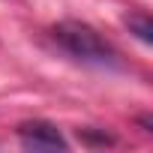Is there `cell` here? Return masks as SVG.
Here are the masks:
<instances>
[{
    "mask_svg": "<svg viewBox=\"0 0 153 153\" xmlns=\"http://www.w3.org/2000/svg\"><path fill=\"white\" fill-rule=\"evenodd\" d=\"M123 21H126L129 33H135V39H138V42H144V45H150V42H153V24H150V18H147L144 12H129Z\"/></svg>",
    "mask_w": 153,
    "mask_h": 153,
    "instance_id": "cell-3",
    "label": "cell"
},
{
    "mask_svg": "<svg viewBox=\"0 0 153 153\" xmlns=\"http://www.w3.org/2000/svg\"><path fill=\"white\" fill-rule=\"evenodd\" d=\"M51 39L60 51H66L69 57L81 60V63H93V66H114L117 63V51L114 45L90 24L84 21H60L51 27Z\"/></svg>",
    "mask_w": 153,
    "mask_h": 153,
    "instance_id": "cell-1",
    "label": "cell"
},
{
    "mask_svg": "<svg viewBox=\"0 0 153 153\" xmlns=\"http://www.w3.org/2000/svg\"><path fill=\"white\" fill-rule=\"evenodd\" d=\"M18 138L24 147L30 150H66L69 141L60 135V129L54 123H45V120H27L18 126Z\"/></svg>",
    "mask_w": 153,
    "mask_h": 153,
    "instance_id": "cell-2",
    "label": "cell"
}]
</instances>
